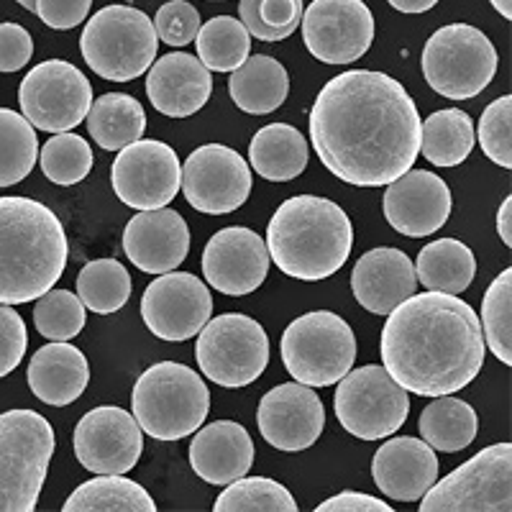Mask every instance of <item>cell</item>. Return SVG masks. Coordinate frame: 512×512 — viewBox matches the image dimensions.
Returning a JSON list of instances; mask_svg holds the SVG:
<instances>
[{
  "label": "cell",
  "mask_w": 512,
  "mask_h": 512,
  "mask_svg": "<svg viewBox=\"0 0 512 512\" xmlns=\"http://www.w3.org/2000/svg\"><path fill=\"white\" fill-rule=\"evenodd\" d=\"M489 3L495 6V11L500 13L502 18H507V21H510V18H512V0H489Z\"/></svg>",
  "instance_id": "cell-51"
},
{
  "label": "cell",
  "mask_w": 512,
  "mask_h": 512,
  "mask_svg": "<svg viewBox=\"0 0 512 512\" xmlns=\"http://www.w3.org/2000/svg\"><path fill=\"white\" fill-rule=\"evenodd\" d=\"M482 152L500 167H512V98L502 95V98L492 100L484 108L479 126L474 131Z\"/></svg>",
  "instance_id": "cell-43"
},
{
  "label": "cell",
  "mask_w": 512,
  "mask_h": 512,
  "mask_svg": "<svg viewBox=\"0 0 512 512\" xmlns=\"http://www.w3.org/2000/svg\"><path fill=\"white\" fill-rule=\"evenodd\" d=\"M54 431L34 410L0 415V512H34L54 456Z\"/></svg>",
  "instance_id": "cell-6"
},
{
  "label": "cell",
  "mask_w": 512,
  "mask_h": 512,
  "mask_svg": "<svg viewBox=\"0 0 512 512\" xmlns=\"http://www.w3.org/2000/svg\"><path fill=\"white\" fill-rule=\"evenodd\" d=\"M70 256L64 226L39 200L0 198V303L24 305L52 290Z\"/></svg>",
  "instance_id": "cell-3"
},
{
  "label": "cell",
  "mask_w": 512,
  "mask_h": 512,
  "mask_svg": "<svg viewBox=\"0 0 512 512\" xmlns=\"http://www.w3.org/2000/svg\"><path fill=\"white\" fill-rule=\"evenodd\" d=\"M387 3L400 13H425L431 11L438 0H387Z\"/></svg>",
  "instance_id": "cell-50"
},
{
  "label": "cell",
  "mask_w": 512,
  "mask_h": 512,
  "mask_svg": "<svg viewBox=\"0 0 512 512\" xmlns=\"http://www.w3.org/2000/svg\"><path fill=\"white\" fill-rule=\"evenodd\" d=\"M180 182V157L164 141L139 139L123 146L111 167L113 192L123 205L136 210L169 205L180 192Z\"/></svg>",
  "instance_id": "cell-15"
},
{
  "label": "cell",
  "mask_w": 512,
  "mask_h": 512,
  "mask_svg": "<svg viewBox=\"0 0 512 512\" xmlns=\"http://www.w3.org/2000/svg\"><path fill=\"white\" fill-rule=\"evenodd\" d=\"M18 103L31 126L47 134H62L85 121L93 105V85L75 64L47 59L24 77Z\"/></svg>",
  "instance_id": "cell-13"
},
{
  "label": "cell",
  "mask_w": 512,
  "mask_h": 512,
  "mask_svg": "<svg viewBox=\"0 0 512 512\" xmlns=\"http://www.w3.org/2000/svg\"><path fill=\"white\" fill-rule=\"evenodd\" d=\"M384 187V218L397 233L423 239L446 226L454 200L441 175L428 169H408Z\"/></svg>",
  "instance_id": "cell-21"
},
{
  "label": "cell",
  "mask_w": 512,
  "mask_h": 512,
  "mask_svg": "<svg viewBox=\"0 0 512 512\" xmlns=\"http://www.w3.org/2000/svg\"><path fill=\"white\" fill-rule=\"evenodd\" d=\"M382 328V367L420 397L454 395L472 384L484 364V333L477 310L446 292L405 297Z\"/></svg>",
  "instance_id": "cell-2"
},
{
  "label": "cell",
  "mask_w": 512,
  "mask_h": 512,
  "mask_svg": "<svg viewBox=\"0 0 512 512\" xmlns=\"http://www.w3.org/2000/svg\"><path fill=\"white\" fill-rule=\"evenodd\" d=\"M39 159V139L24 113L0 108V187L18 185Z\"/></svg>",
  "instance_id": "cell-37"
},
{
  "label": "cell",
  "mask_w": 512,
  "mask_h": 512,
  "mask_svg": "<svg viewBox=\"0 0 512 512\" xmlns=\"http://www.w3.org/2000/svg\"><path fill=\"white\" fill-rule=\"evenodd\" d=\"M39 164L47 180H52L54 185L70 187L93 172V149H90L88 139H82L80 134L62 131L41 146Z\"/></svg>",
  "instance_id": "cell-40"
},
{
  "label": "cell",
  "mask_w": 512,
  "mask_h": 512,
  "mask_svg": "<svg viewBox=\"0 0 512 512\" xmlns=\"http://www.w3.org/2000/svg\"><path fill=\"white\" fill-rule=\"evenodd\" d=\"M308 141L290 123H269L259 128L249 144V162L269 182H290L308 167Z\"/></svg>",
  "instance_id": "cell-29"
},
{
  "label": "cell",
  "mask_w": 512,
  "mask_h": 512,
  "mask_svg": "<svg viewBox=\"0 0 512 512\" xmlns=\"http://www.w3.org/2000/svg\"><path fill=\"white\" fill-rule=\"evenodd\" d=\"M282 361L290 377L308 387H331L356 361V336L341 315L313 310L282 333Z\"/></svg>",
  "instance_id": "cell-8"
},
{
  "label": "cell",
  "mask_w": 512,
  "mask_h": 512,
  "mask_svg": "<svg viewBox=\"0 0 512 512\" xmlns=\"http://www.w3.org/2000/svg\"><path fill=\"white\" fill-rule=\"evenodd\" d=\"M338 423L359 441H382L400 431L410 413V397L405 387L379 364L349 369L338 379L333 397Z\"/></svg>",
  "instance_id": "cell-11"
},
{
  "label": "cell",
  "mask_w": 512,
  "mask_h": 512,
  "mask_svg": "<svg viewBox=\"0 0 512 512\" xmlns=\"http://www.w3.org/2000/svg\"><path fill=\"white\" fill-rule=\"evenodd\" d=\"M482 333L484 344L492 354L510 367L512 364V269L497 274L487 287L482 300Z\"/></svg>",
  "instance_id": "cell-38"
},
{
  "label": "cell",
  "mask_w": 512,
  "mask_h": 512,
  "mask_svg": "<svg viewBox=\"0 0 512 512\" xmlns=\"http://www.w3.org/2000/svg\"><path fill=\"white\" fill-rule=\"evenodd\" d=\"M474 144L472 116L459 108L436 111L420 123V152L436 167H459L472 154Z\"/></svg>",
  "instance_id": "cell-33"
},
{
  "label": "cell",
  "mask_w": 512,
  "mask_h": 512,
  "mask_svg": "<svg viewBox=\"0 0 512 512\" xmlns=\"http://www.w3.org/2000/svg\"><path fill=\"white\" fill-rule=\"evenodd\" d=\"M154 29H157L159 39L172 49L187 47L190 41H195L200 31L198 8L187 3V0H169L157 11Z\"/></svg>",
  "instance_id": "cell-44"
},
{
  "label": "cell",
  "mask_w": 512,
  "mask_h": 512,
  "mask_svg": "<svg viewBox=\"0 0 512 512\" xmlns=\"http://www.w3.org/2000/svg\"><path fill=\"white\" fill-rule=\"evenodd\" d=\"M254 464V441L236 420H216L195 433L190 443V466L203 482L226 487L246 477Z\"/></svg>",
  "instance_id": "cell-26"
},
{
  "label": "cell",
  "mask_w": 512,
  "mask_h": 512,
  "mask_svg": "<svg viewBox=\"0 0 512 512\" xmlns=\"http://www.w3.org/2000/svg\"><path fill=\"white\" fill-rule=\"evenodd\" d=\"M497 233H500L502 244L510 249L512 246V198H505V203L497 210Z\"/></svg>",
  "instance_id": "cell-49"
},
{
  "label": "cell",
  "mask_w": 512,
  "mask_h": 512,
  "mask_svg": "<svg viewBox=\"0 0 512 512\" xmlns=\"http://www.w3.org/2000/svg\"><path fill=\"white\" fill-rule=\"evenodd\" d=\"M477 274V256L459 239H438L423 246L415 259V277L425 290L461 295Z\"/></svg>",
  "instance_id": "cell-30"
},
{
  "label": "cell",
  "mask_w": 512,
  "mask_h": 512,
  "mask_svg": "<svg viewBox=\"0 0 512 512\" xmlns=\"http://www.w3.org/2000/svg\"><path fill=\"white\" fill-rule=\"evenodd\" d=\"M180 187L190 208L205 216H226L249 200L251 169L231 146L203 144L182 164Z\"/></svg>",
  "instance_id": "cell-14"
},
{
  "label": "cell",
  "mask_w": 512,
  "mask_h": 512,
  "mask_svg": "<svg viewBox=\"0 0 512 512\" xmlns=\"http://www.w3.org/2000/svg\"><path fill=\"white\" fill-rule=\"evenodd\" d=\"M64 512H157V502L134 479L123 474H98L67 497Z\"/></svg>",
  "instance_id": "cell-34"
},
{
  "label": "cell",
  "mask_w": 512,
  "mask_h": 512,
  "mask_svg": "<svg viewBox=\"0 0 512 512\" xmlns=\"http://www.w3.org/2000/svg\"><path fill=\"white\" fill-rule=\"evenodd\" d=\"M123 251L136 269L146 274H164L180 267L190 251V228L172 208L141 210L126 223Z\"/></svg>",
  "instance_id": "cell-22"
},
{
  "label": "cell",
  "mask_w": 512,
  "mask_h": 512,
  "mask_svg": "<svg viewBox=\"0 0 512 512\" xmlns=\"http://www.w3.org/2000/svg\"><path fill=\"white\" fill-rule=\"evenodd\" d=\"M131 274L118 259H95L77 274V297L85 310L98 315L118 313L131 297Z\"/></svg>",
  "instance_id": "cell-35"
},
{
  "label": "cell",
  "mask_w": 512,
  "mask_h": 512,
  "mask_svg": "<svg viewBox=\"0 0 512 512\" xmlns=\"http://www.w3.org/2000/svg\"><path fill=\"white\" fill-rule=\"evenodd\" d=\"M93 0H36V16L54 31H70L88 18Z\"/></svg>",
  "instance_id": "cell-47"
},
{
  "label": "cell",
  "mask_w": 512,
  "mask_h": 512,
  "mask_svg": "<svg viewBox=\"0 0 512 512\" xmlns=\"http://www.w3.org/2000/svg\"><path fill=\"white\" fill-rule=\"evenodd\" d=\"M213 93L210 70L187 52H169L146 70V95L162 116L187 118Z\"/></svg>",
  "instance_id": "cell-24"
},
{
  "label": "cell",
  "mask_w": 512,
  "mask_h": 512,
  "mask_svg": "<svg viewBox=\"0 0 512 512\" xmlns=\"http://www.w3.org/2000/svg\"><path fill=\"white\" fill-rule=\"evenodd\" d=\"M131 408L146 436L182 441L205 423L210 392L203 377L180 361H159L134 384Z\"/></svg>",
  "instance_id": "cell-5"
},
{
  "label": "cell",
  "mask_w": 512,
  "mask_h": 512,
  "mask_svg": "<svg viewBox=\"0 0 512 512\" xmlns=\"http://www.w3.org/2000/svg\"><path fill=\"white\" fill-rule=\"evenodd\" d=\"M195 47L210 72H233L249 59L251 34L233 16H216L200 26Z\"/></svg>",
  "instance_id": "cell-36"
},
{
  "label": "cell",
  "mask_w": 512,
  "mask_h": 512,
  "mask_svg": "<svg viewBox=\"0 0 512 512\" xmlns=\"http://www.w3.org/2000/svg\"><path fill=\"white\" fill-rule=\"evenodd\" d=\"M34 54V39L21 24H0V72L24 70Z\"/></svg>",
  "instance_id": "cell-46"
},
{
  "label": "cell",
  "mask_w": 512,
  "mask_h": 512,
  "mask_svg": "<svg viewBox=\"0 0 512 512\" xmlns=\"http://www.w3.org/2000/svg\"><path fill=\"white\" fill-rule=\"evenodd\" d=\"M303 0H241L239 21L259 41H282L303 21Z\"/></svg>",
  "instance_id": "cell-41"
},
{
  "label": "cell",
  "mask_w": 512,
  "mask_h": 512,
  "mask_svg": "<svg viewBox=\"0 0 512 512\" xmlns=\"http://www.w3.org/2000/svg\"><path fill=\"white\" fill-rule=\"evenodd\" d=\"M228 93L236 108L249 116H267L287 100L290 75L274 57L254 54L228 77Z\"/></svg>",
  "instance_id": "cell-28"
},
{
  "label": "cell",
  "mask_w": 512,
  "mask_h": 512,
  "mask_svg": "<svg viewBox=\"0 0 512 512\" xmlns=\"http://www.w3.org/2000/svg\"><path fill=\"white\" fill-rule=\"evenodd\" d=\"M88 134L105 152H121L123 146L134 144L146 131L144 105L126 93H105L93 100L88 116Z\"/></svg>",
  "instance_id": "cell-31"
},
{
  "label": "cell",
  "mask_w": 512,
  "mask_h": 512,
  "mask_svg": "<svg viewBox=\"0 0 512 512\" xmlns=\"http://www.w3.org/2000/svg\"><path fill=\"white\" fill-rule=\"evenodd\" d=\"M26 346H29V333L24 318L13 310V305L0 303V379L21 364Z\"/></svg>",
  "instance_id": "cell-45"
},
{
  "label": "cell",
  "mask_w": 512,
  "mask_h": 512,
  "mask_svg": "<svg viewBox=\"0 0 512 512\" xmlns=\"http://www.w3.org/2000/svg\"><path fill=\"white\" fill-rule=\"evenodd\" d=\"M26 379L36 400L52 408H64L80 400L82 392L88 390L90 364L77 346L52 341L31 356Z\"/></svg>",
  "instance_id": "cell-27"
},
{
  "label": "cell",
  "mask_w": 512,
  "mask_h": 512,
  "mask_svg": "<svg viewBox=\"0 0 512 512\" xmlns=\"http://www.w3.org/2000/svg\"><path fill=\"white\" fill-rule=\"evenodd\" d=\"M85 305L70 290H49L36 297L34 326L49 341H70L85 328Z\"/></svg>",
  "instance_id": "cell-42"
},
{
  "label": "cell",
  "mask_w": 512,
  "mask_h": 512,
  "mask_svg": "<svg viewBox=\"0 0 512 512\" xmlns=\"http://www.w3.org/2000/svg\"><path fill=\"white\" fill-rule=\"evenodd\" d=\"M300 26L308 52L326 64L356 62L374 41V16L364 0H313Z\"/></svg>",
  "instance_id": "cell-17"
},
{
  "label": "cell",
  "mask_w": 512,
  "mask_h": 512,
  "mask_svg": "<svg viewBox=\"0 0 512 512\" xmlns=\"http://www.w3.org/2000/svg\"><path fill=\"white\" fill-rule=\"evenodd\" d=\"M269 272V251L256 231L228 226L205 244L203 277L210 287L228 297H244L264 285Z\"/></svg>",
  "instance_id": "cell-20"
},
{
  "label": "cell",
  "mask_w": 512,
  "mask_h": 512,
  "mask_svg": "<svg viewBox=\"0 0 512 512\" xmlns=\"http://www.w3.org/2000/svg\"><path fill=\"white\" fill-rule=\"evenodd\" d=\"M75 456L93 474H128L144 451V431L128 410L103 405L82 415L75 428Z\"/></svg>",
  "instance_id": "cell-18"
},
{
  "label": "cell",
  "mask_w": 512,
  "mask_h": 512,
  "mask_svg": "<svg viewBox=\"0 0 512 512\" xmlns=\"http://www.w3.org/2000/svg\"><path fill=\"white\" fill-rule=\"evenodd\" d=\"M195 359L205 379L221 387H246L269 364V338L259 320L244 313L210 318L198 333Z\"/></svg>",
  "instance_id": "cell-10"
},
{
  "label": "cell",
  "mask_w": 512,
  "mask_h": 512,
  "mask_svg": "<svg viewBox=\"0 0 512 512\" xmlns=\"http://www.w3.org/2000/svg\"><path fill=\"white\" fill-rule=\"evenodd\" d=\"M351 290L361 308L374 315H387L418 290L415 264L405 251L379 246L359 256L351 272Z\"/></svg>",
  "instance_id": "cell-25"
},
{
  "label": "cell",
  "mask_w": 512,
  "mask_h": 512,
  "mask_svg": "<svg viewBox=\"0 0 512 512\" xmlns=\"http://www.w3.org/2000/svg\"><path fill=\"white\" fill-rule=\"evenodd\" d=\"M80 52L103 80L131 82L152 67L159 36L152 18L139 8L105 6L82 29Z\"/></svg>",
  "instance_id": "cell-7"
},
{
  "label": "cell",
  "mask_w": 512,
  "mask_h": 512,
  "mask_svg": "<svg viewBox=\"0 0 512 512\" xmlns=\"http://www.w3.org/2000/svg\"><path fill=\"white\" fill-rule=\"evenodd\" d=\"M18 6H24L26 11H31V13H36V0H16Z\"/></svg>",
  "instance_id": "cell-52"
},
{
  "label": "cell",
  "mask_w": 512,
  "mask_h": 512,
  "mask_svg": "<svg viewBox=\"0 0 512 512\" xmlns=\"http://www.w3.org/2000/svg\"><path fill=\"white\" fill-rule=\"evenodd\" d=\"M512 446L495 443L433 482L420 497V512H510Z\"/></svg>",
  "instance_id": "cell-12"
},
{
  "label": "cell",
  "mask_w": 512,
  "mask_h": 512,
  "mask_svg": "<svg viewBox=\"0 0 512 512\" xmlns=\"http://www.w3.org/2000/svg\"><path fill=\"white\" fill-rule=\"evenodd\" d=\"M256 423L269 446L295 454L318 441L326 428V408L308 384H277L259 402Z\"/></svg>",
  "instance_id": "cell-19"
},
{
  "label": "cell",
  "mask_w": 512,
  "mask_h": 512,
  "mask_svg": "<svg viewBox=\"0 0 512 512\" xmlns=\"http://www.w3.org/2000/svg\"><path fill=\"white\" fill-rule=\"evenodd\" d=\"M310 141L323 167L338 180L356 187H384L418 159V105L384 72H341L315 98Z\"/></svg>",
  "instance_id": "cell-1"
},
{
  "label": "cell",
  "mask_w": 512,
  "mask_h": 512,
  "mask_svg": "<svg viewBox=\"0 0 512 512\" xmlns=\"http://www.w3.org/2000/svg\"><path fill=\"white\" fill-rule=\"evenodd\" d=\"M418 431L433 451L441 454H456L474 443L479 431V420L469 402L459 397L441 395L420 413Z\"/></svg>",
  "instance_id": "cell-32"
},
{
  "label": "cell",
  "mask_w": 512,
  "mask_h": 512,
  "mask_svg": "<svg viewBox=\"0 0 512 512\" xmlns=\"http://www.w3.org/2000/svg\"><path fill=\"white\" fill-rule=\"evenodd\" d=\"M269 262L292 280H328L349 262L354 228L333 200L295 195L277 208L267 226Z\"/></svg>",
  "instance_id": "cell-4"
},
{
  "label": "cell",
  "mask_w": 512,
  "mask_h": 512,
  "mask_svg": "<svg viewBox=\"0 0 512 512\" xmlns=\"http://www.w3.org/2000/svg\"><path fill=\"white\" fill-rule=\"evenodd\" d=\"M372 477L390 500L418 502L438 479V456L420 438H390L374 454Z\"/></svg>",
  "instance_id": "cell-23"
},
{
  "label": "cell",
  "mask_w": 512,
  "mask_h": 512,
  "mask_svg": "<svg viewBox=\"0 0 512 512\" xmlns=\"http://www.w3.org/2000/svg\"><path fill=\"white\" fill-rule=\"evenodd\" d=\"M423 77L448 100H469L482 93L497 72V49L469 24L441 26L425 41Z\"/></svg>",
  "instance_id": "cell-9"
},
{
  "label": "cell",
  "mask_w": 512,
  "mask_h": 512,
  "mask_svg": "<svg viewBox=\"0 0 512 512\" xmlns=\"http://www.w3.org/2000/svg\"><path fill=\"white\" fill-rule=\"evenodd\" d=\"M315 512H392V507L364 492H341L331 500L320 502Z\"/></svg>",
  "instance_id": "cell-48"
},
{
  "label": "cell",
  "mask_w": 512,
  "mask_h": 512,
  "mask_svg": "<svg viewBox=\"0 0 512 512\" xmlns=\"http://www.w3.org/2000/svg\"><path fill=\"white\" fill-rule=\"evenodd\" d=\"M216 512H297L290 489L267 477H241L228 484L213 505Z\"/></svg>",
  "instance_id": "cell-39"
},
{
  "label": "cell",
  "mask_w": 512,
  "mask_h": 512,
  "mask_svg": "<svg viewBox=\"0 0 512 512\" xmlns=\"http://www.w3.org/2000/svg\"><path fill=\"white\" fill-rule=\"evenodd\" d=\"M213 315V297L190 272H164L149 282L141 297V318L146 328L162 341L182 344L195 338Z\"/></svg>",
  "instance_id": "cell-16"
}]
</instances>
